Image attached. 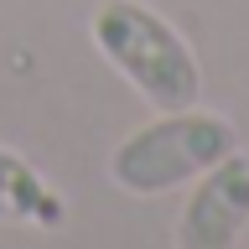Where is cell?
<instances>
[{
  "label": "cell",
  "instance_id": "1",
  "mask_svg": "<svg viewBox=\"0 0 249 249\" xmlns=\"http://www.w3.org/2000/svg\"><path fill=\"white\" fill-rule=\"evenodd\" d=\"M99 57L151 109H187L202 99V62L187 36L145 0H104L89 21Z\"/></svg>",
  "mask_w": 249,
  "mask_h": 249
},
{
  "label": "cell",
  "instance_id": "2",
  "mask_svg": "<svg viewBox=\"0 0 249 249\" xmlns=\"http://www.w3.org/2000/svg\"><path fill=\"white\" fill-rule=\"evenodd\" d=\"M239 145L233 120L213 114V109H156L151 124H140L114 145L109 156V177L130 197H161L177 187H192L202 171L223 161Z\"/></svg>",
  "mask_w": 249,
  "mask_h": 249
},
{
  "label": "cell",
  "instance_id": "3",
  "mask_svg": "<svg viewBox=\"0 0 249 249\" xmlns=\"http://www.w3.org/2000/svg\"><path fill=\"white\" fill-rule=\"evenodd\" d=\"M249 229V151L233 145L202 171L177 213V249H239Z\"/></svg>",
  "mask_w": 249,
  "mask_h": 249
},
{
  "label": "cell",
  "instance_id": "4",
  "mask_svg": "<svg viewBox=\"0 0 249 249\" xmlns=\"http://www.w3.org/2000/svg\"><path fill=\"white\" fill-rule=\"evenodd\" d=\"M0 223H21V229H62L68 223L62 192L11 145H0Z\"/></svg>",
  "mask_w": 249,
  "mask_h": 249
}]
</instances>
